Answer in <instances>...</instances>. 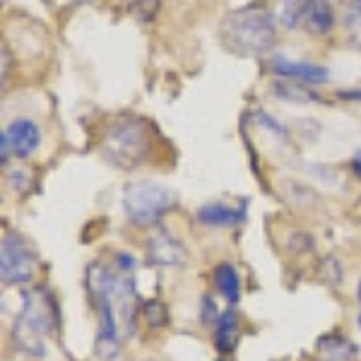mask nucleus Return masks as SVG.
<instances>
[{
    "label": "nucleus",
    "mask_w": 361,
    "mask_h": 361,
    "mask_svg": "<svg viewBox=\"0 0 361 361\" xmlns=\"http://www.w3.org/2000/svg\"><path fill=\"white\" fill-rule=\"evenodd\" d=\"M219 42L226 51L236 56L260 58L275 49V20L258 8L234 10L224 17L222 27H219Z\"/></svg>",
    "instance_id": "f257e3e1"
},
{
    "label": "nucleus",
    "mask_w": 361,
    "mask_h": 361,
    "mask_svg": "<svg viewBox=\"0 0 361 361\" xmlns=\"http://www.w3.org/2000/svg\"><path fill=\"white\" fill-rule=\"evenodd\" d=\"M102 152L106 157V161H111L118 169H126V171L140 166L149 152L147 123L142 118H137V116L118 118L104 133Z\"/></svg>",
    "instance_id": "f03ea898"
},
{
    "label": "nucleus",
    "mask_w": 361,
    "mask_h": 361,
    "mask_svg": "<svg viewBox=\"0 0 361 361\" xmlns=\"http://www.w3.org/2000/svg\"><path fill=\"white\" fill-rule=\"evenodd\" d=\"M51 301L44 289H32L22 294V308L15 318L13 337L17 347L34 357H42L46 352V335L51 333Z\"/></svg>",
    "instance_id": "7ed1b4c3"
},
{
    "label": "nucleus",
    "mask_w": 361,
    "mask_h": 361,
    "mask_svg": "<svg viewBox=\"0 0 361 361\" xmlns=\"http://www.w3.org/2000/svg\"><path fill=\"white\" fill-rule=\"evenodd\" d=\"M171 190L154 180H137L123 190V212L135 224H154L171 207Z\"/></svg>",
    "instance_id": "20e7f679"
},
{
    "label": "nucleus",
    "mask_w": 361,
    "mask_h": 361,
    "mask_svg": "<svg viewBox=\"0 0 361 361\" xmlns=\"http://www.w3.org/2000/svg\"><path fill=\"white\" fill-rule=\"evenodd\" d=\"M37 270V260H34L32 250L20 241L15 234L3 238L0 246V277L8 284H25L34 277Z\"/></svg>",
    "instance_id": "39448f33"
},
{
    "label": "nucleus",
    "mask_w": 361,
    "mask_h": 361,
    "mask_svg": "<svg viewBox=\"0 0 361 361\" xmlns=\"http://www.w3.org/2000/svg\"><path fill=\"white\" fill-rule=\"evenodd\" d=\"M99 313L97 330V354L102 359H114L121 349V325H118V306L109 294H92Z\"/></svg>",
    "instance_id": "423d86ee"
},
{
    "label": "nucleus",
    "mask_w": 361,
    "mask_h": 361,
    "mask_svg": "<svg viewBox=\"0 0 361 361\" xmlns=\"http://www.w3.org/2000/svg\"><path fill=\"white\" fill-rule=\"evenodd\" d=\"M270 70L279 78H289L296 82H308V85H325L330 80L328 68L316 66V63H296L292 58H287L284 54H277L270 58Z\"/></svg>",
    "instance_id": "0eeeda50"
},
{
    "label": "nucleus",
    "mask_w": 361,
    "mask_h": 361,
    "mask_svg": "<svg viewBox=\"0 0 361 361\" xmlns=\"http://www.w3.org/2000/svg\"><path fill=\"white\" fill-rule=\"evenodd\" d=\"M147 258L157 267H178L185 260V250L171 231L157 229L147 241Z\"/></svg>",
    "instance_id": "6e6552de"
},
{
    "label": "nucleus",
    "mask_w": 361,
    "mask_h": 361,
    "mask_svg": "<svg viewBox=\"0 0 361 361\" xmlns=\"http://www.w3.org/2000/svg\"><path fill=\"white\" fill-rule=\"evenodd\" d=\"M10 137V145H13V154L20 157V159H27L39 149L42 145V130L34 121L29 118H15L13 123L5 128Z\"/></svg>",
    "instance_id": "1a4fd4ad"
},
{
    "label": "nucleus",
    "mask_w": 361,
    "mask_h": 361,
    "mask_svg": "<svg viewBox=\"0 0 361 361\" xmlns=\"http://www.w3.org/2000/svg\"><path fill=\"white\" fill-rule=\"evenodd\" d=\"M304 29L313 37H325L335 27V10L330 0H308L304 13Z\"/></svg>",
    "instance_id": "9d476101"
},
{
    "label": "nucleus",
    "mask_w": 361,
    "mask_h": 361,
    "mask_svg": "<svg viewBox=\"0 0 361 361\" xmlns=\"http://www.w3.org/2000/svg\"><path fill=\"white\" fill-rule=\"evenodd\" d=\"M197 219L207 226H236L243 219V209L229 207L224 202H209L197 209Z\"/></svg>",
    "instance_id": "9b49d317"
},
{
    "label": "nucleus",
    "mask_w": 361,
    "mask_h": 361,
    "mask_svg": "<svg viewBox=\"0 0 361 361\" xmlns=\"http://www.w3.org/2000/svg\"><path fill=\"white\" fill-rule=\"evenodd\" d=\"M238 342V316L234 308L224 311L222 316L217 318V330H214V345L222 354L231 352Z\"/></svg>",
    "instance_id": "f8f14e48"
},
{
    "label": "nucleus",
    "mask_w": 361,
    "mask_h": 361,
    "mask_svg": "<svg viewBox=\"0 0 361 361\" xmlns=\"http://www.w3.org/2000/svg\"><path fill=\"white\" fill-rule=\"evenodd\" d=\"M214 284H217L219 294L226 299L229 306H236L241 299V279H238L236 270L229 263H222L214 270Z\"/></svg>",
    "instance_id": "ddd939ff"
},
{
    "label": "nucleus",
    "mask_w": 361,
    "mask_h": 361,
    "mask_svg": "<svg viewBox=\"0 0 361 361\" xmlns=\"http://www.w3.org/2000/svg\"><path fill=\"white\" fill-rule=\"evenodd\" d=\"M308 0H277L275 5V22L284 29H296L304 22Z\"/></svg>",
    "instance_id": "4468645a"
},
{
    "label": "nucleus",
    "mask_w": 361,
    "mask_h": 361,
    "mask_svg": "<svg viewBox=\"0 0 361 361\" xmlns=\"http://www.w3.org/2000/svg\"><path fill=\"white\" fill-rule=\"evenodd\" d=\"M342 22H345L349 46L361 51V0H349L342 13Z\"/></svg>",
    "instance_id": "2eb2a0df"
},
{
    "label": "nucleus",
    "mask_w": 361,
    "mask_h": 361,
    "mask_svg": "<svg viewBox=\"0 0 361 361\" xmlns=\"http://www.w3.org/2000/svg\"><path fill=\"white\" fill-rule=\"evenodd\" d=\"M13 152V145H10V137L8 133H0V159H3V164H8V157Z\"/></svg>",
    "instance_id": "dca6fc26"
},
{
    "label": "nucleus",
    "mask_w": 361,
    "mask_h": 361,
    "mask_svg": "<svg viewBox=\"0 0 361 361\" xmlns=\"http://www.w3.org/2000/svg\"><path fill=\"white\" fill-rule=\"evenodd\" d=\"M340 99H347V102H361V90H342L337 92Z\"/></svg>",
    "instance_id": "f3484780"
},
{
    "label": "nucleus",
    "mask_w": 361,
    "mask_h": 361,
    "mask_svg": "<svg viewBox=\"0 0 361 361\" xmlns=\"http://www.w3.org/2000/svg\"><path fill=\"white\" fill-rule=\"evenodd\" d=\"M352 171H354V176H357L359 180H361V147L354 152V157H352Z\"/></svg>",
    "instance_id": "a211bd4d"
},
{
    "label": "nucleus",
    "mask_w": 361,
    "mask_h": 361,
    "mask_svg": "<svg viewBox=\"0 0 361 361\" xmlns=\"http://www.w3.org/2000/svg\"><path fill=\"white\" fill-rule=\"evenodd\" d=\"M359 301H361V282H359Z\"/></svg>",
    "instance_id": "6ab92c4d"
},
{
    "label": "nucleus",
    "mask_w": 361,
    "mask_h": 361,
    "mask_svg": "<svg viewBox=\"0 0 361 361\" xmlns=\"http://www.w3.org/2000/svg\"><path fill=\"white\" fill-rule=\"evenodd\" d=\"M359 328H361V313H359Z\"/></svg>",
    "instance_id": "aec40b11"
},
{
    "label": "nucleus",
    "mask_w": 361,
    "mask_h": 361,
    "mask_svg": "<svg viewBox=\"0 0 361 361\" xmlns=\"http://www.w3.org/2000/svg\"><path fill=\"white\" fill-rule=\"evenodd\" d=\"M219 361H224V359H219Z\"/></svg>",
    "instance_id": "412c9836"
}]
</instances>
